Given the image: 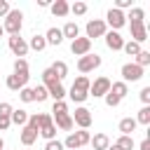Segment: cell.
Segmentation results:
<instances>
[{
  "label": "cell",
  "instance_id": "ab89813d",
  "mask_svg": "<svg viewBox=\"0 0 150 150\" xmlns=\"http://www.w3.org/2000/svg\"><path fill=\"white\" fill-rule=\"evenodd\" d=\"M103 98H105V105H108V108H117V105H120V98H117V96H112L110 91H108Z\"/></svg>",
  "mask_w": 150,
  "mask_h": 150
},
{
  "label": "cell",
  "instance_id": "d4e9b609",
  "mask_svg": "<svg viewBox=\"0 0 150 150\" xmlns=\"http://www.w3.org/2000/svg\"><path fill=\"white\" fill-rule=\"evenodd\" d=\"M127 16V23H145L143 19H145V12L141 9V7H131V12L129 14H124Z\"/></svg>",
  "mask_w": 150,
  "mask_h": 150
},
{
  "label": "cell",
  "instance_id": "4316f807",
  "mask_svg": "<svg viewBox=\"0 0 150 150\" xmlns=\"http://www.w3.org/2000/svg\"><path fill=\"white\" fill-rule=\"evenodd\" d=\"M49 68L54 70V75H56V80H59V82H61V80L68 75V63H66V61H54Z\"/></svg>",
  "mask_w": 150,
  "mask_h": 150
},
{
  "label": "cell",
  "instance_id": "e0dca14e",
  "mask_svg": "<svg viewBox=\"0 0 150 150\" xmlns=\"http://www.w3.org/2000/svg\"><path fill=\"white\" fill-rule=\"evenodd\" d=\"M26 82H28V77H21V75H7V80H5V84H7V89L9 91H21L23 87H26Z\"/></svg>",
  "mask_w": 150,
  "mask_h": 150
},
{
  "label": "cell",
  "instance_id": "e575fe53",
  "mask_svg": "<svg viewBox=\"0 0 150 150\" xmlns=\"http://www.w3.org/2000/svg\"><path fill=\"white\" fill-rule=\"evenodd\" d=\"M70 12H73L75 16H82V14H87V2H82V0L73 2V5H70Z\"/></svg>",
  "mask_w": 150,
  "mask_h": 150
},
{
  "label": "cell",
  "instance_id": "7402d4cb",
  "mask_svg": "<svg viewBox=\"0 0 150 150\" xmlns=\"http://www.w3.org/2000/svg\"><path fill=\"white\" fill-rule=\"evenodd\" d=\"M61 33H63V40L68 38V40L73 42L75 38H80V26H77L75 21H66V26L61 28Z\"/></svg>",
  "mask_w": 150,
  "mask_h": 150
},
{
  "label": "cell",
  "instance_id": "2e32d148",
  "mask_svg": "<svg viewBox=\"0 0 150 150\" xmlns=\"http://www.w3.org/2000/svg\"><path fill=\"white\" fill-rule=\"evenodd\" d=\"M52 122H54V127L56 129H61V131H70L75 124H73V117H70V112H66V115H52Z\"/></svg>",
  "mask_w": 150,
  "mask_h": 150
},
{
  "label": "cell",
  "instance_id": "681fc988",
  "mask_svg": "<svg viewBox=\"0 0 150 150\" xmlns=\"http://www.w3.org/2000/svg\"><path fill=\"white\" fill-rule=\"evenodd\" d=\"M0 150H5V141L2 138H0Z\"/></svg>",
  "mask_w": 150,
  "mask_h": 150
},
{
  "label": "cell",
  "instance_id": "ee69618b",
  "mask_svg": "<svg viewBox=\"0 0 150 150\" xmlns=\"http://www.w3.org/2000/svg\"><path fill=\"white\" fill-rule=\"evenodd\" d=\"M12 110H14V108H12V103H7V101H2V103H0V115H12Z\"/></svg>",
  "mask_w": 150,
  "mask_h": 150
},
{
  "label": "cell",
  "instance_id": "5bb4252c",
  "mask_svg": "<svg viewBox=\"0 0 150 150\" xmlns=\"http://www.w3.org/2000/svg\"><path fill=\"white\" fill-rule=\"evenodd\" d=\"M129 30H131V40L143 45L148 40V26L145 23H129Z\"/></svg>",
  "mask_w": 150,
  "mask_h": 150
},
{
  "label": "cell",
  "instance_id": "c3c4849f",
  "mask_svg": "<svg viewBox=\"0 0 150 150\" xmlns=\"http://www.w3.org/2000/svg\"><path fill=\"white\" fill-rule=\"evenodd\" d=\"M108 150H122V148H117L115 143H110V145H108Z\"/></svg>",
  "mask_w": 150,
  "mask_h": 150
},
{
  "label": "cell",
  "instance_id": "836d02e7",
  "mask_svg": "<svg viewBox=\"0 0 150 150\" xmlns=\"http://www.w3.org/2000/svg\"><path fill=\"white\" fill-rule=\"evenodd\" d=\"M115 145L122 148V150H131V148H134V136H122V134H120V138L115 141Z\"/></svg>",
  "mask_w": 150,
  "mask_h": 150
},
{
  "label": "cell",
  "instance_id": "484cf974",
  "mask_svg": "<svg viewBox=\"0 0 150 150\" xmlns=\"http://www.w3.org/2000/svg\"><path fill=\"white\" fill-rule=\"evenodd\" d=\"M9 122L12 124H16V127H26V122H28V112L26 110H12V115H9Z\"/></svg>",
  "mask_w": 150,
  "mask_h": 150
},
{
  "label": "cell",
  "instance_id": "4fadbf2b",
  "mask_svg": "<svg viewBox=\"0 0 150 150\" xmlns=\"http://www.w3.org/2000/svg\"><path fill=\"white\" fill-rule=\"evenodd\" d=\"M103 38H105V47L112 49V52H120V49L124 47V38H122L117 30H108Z\"/></svg>",
  "mask_w": 150,
  "mask_h": 150
},
{
  "label": "cell",
  "instance_id": "ffe728a7",
  "mask_svg": "<svg viewBox=\"0 0 150 150\" xmlns=\"http://www.w3.org/2000/svg\"><path fill=\"white\" fill-rule=\"evenodd\" d=\"M49 9H52V14H54V16L63 19V16H68V12H70V5H68L66 0H56V2H52V5H49Z\"/></svg>",
  "mask_w": 150,
  "mask_h": 150
},
{
  "label": "cell",
  "instance_id": "603a6c76",
  "mask_svg": "<svg viewBox=\"0 0 150 150\" xmlns=\"http://www.w3.org/2000/svg\"><path fill=\"white\" fill-rule=\"evenodd\" d=\"M110 94H112V96H117V98L122 101V98L129 94V84H127V82H122V80H120V82H110Z\"/></svg>",
  "mask_w": 150,
  "mask_h": 150
},
{
  "label": "cell",
  "instance_id": "d6986e66",
  "mask_svg": "<svg viewBox=\"0 0 150 150\" xmlns=\"http://www.w3.org/2000/svg\"><path fill=\"white\" fill-rule=\"evenodd\" d=\"M117 127H120V134H122V136H134V131H136L138 124H136L134 117H122Z\"/></svg>",
  "mask_w": 150,
  "mask_h": 150
},
{
  "label": "cell",
  "instance_id": "44dd1931",
  "mask_svg": "<svg viewBox=\"0 0 150 150\" xmlns=\"http://www.w3.org/2000/svg\"><path fill=\"white\" fill-rule=\"evenodd\" d=\"M89 143H91L94 150H108L110 138H108V134H94V136L89 138Z\"/></svg>",
  "mask_w": 150,
  "mask_h": 150
},
{
  "label": "cell",
  "instance_id": "9a60e30c",
  "mask_svg": "<svg viewBox=\"0 0 150 150\" xmlns=\"http://www.w3.org/2000/svg\"><path fill=\"white\" fill-rule=\"evenodd\" d=\"M45 89H47L49 98H54V101H63V98H66V89H63V84H61L59 80H56V82L45 84Z\"/></svg>",
  "mask_w": 150,
  "mask_h": 150
},
{
  "label": "cell",
  "instance_id": "1f68e13d",
  "mask_svg": "<svg viewBox=\"0 0 150 150\" xmlns=\"http://www.w3.org/2000/svg\"><path fill=\"white\" fill-rule=\"evenodd\" d=\"M134 63H136V66H141V68H145V66H150V52H148V49H141V52L136 54V59H134Z\"/></svg>",
  "mask_w": 150,
  "mask_h": 150
},
{
  "label": "cell",
  "instance_id": "b9f144b4",
  "mask_svg": "<svg viewBox=\"0 0 150 150\" xmlns=\"http://www.w3.org/2000/svg\"><path fill=\"white\" fill-rule=\"evenodd\" d=\"M138 96H141L143 105H150V87H143V89L138 91Z\"/></svg>",
  "mask_w": 150,
  "mask_h": 150
},
{
  "label": "cell",
  "instance_id": "52a82bcc",
  "mask_svg": "<svg viewBox=\"0 0 150 150\" xmlns=\"http://www.w3.org/2000/svg\"><path fill=\"white\" fill-rule=\"evenodd\" d=\"M120 75H122V82H138L141 77H143V68L141 66H136L134 61H129V63H124L122 68H120Z\"/></svg>",
  "mask_w": 150,
  "mask_h": 150
},
{
  "label": "cell",
  "instance_id": "d6a6232c",
  "mask_svg": "<svg viewBox=\"0 0 150 150\" xmlns=\"http://www.w3.org/2000/svg\"><path fill=\"white\" fill-rule=\"evenodd\" d=\"M47 98H49V94H47L45 84H38V87H33V101L42 103V101H47Z\"/></svg>",
  "mask_w": 150,
  "mask_h": 150
},
{
  "label": "cell",
  "instance_id": "7a4b0ae2",
  "mask_svg": "<svg viewBox=\"0 0 150 150\" xmlns=\"http://www.w3.org/2000/svg\"><path fill=\"white\" fill-rule=\"evenodd\" d=\"M23 28V12L21 9H9V14L5 16V23H2V30L9 33V35H19Z\"/></svg>",
  "mask_w": 150,
  "mask_h": 150
},
{
  "label": "cell",
  "instance_id": "ba28073f",
  "mask_svg": "<svg viewBox=\"0 0 150 150\" xmlns=\"http://www.w3.org/2000/svg\"><path fill=\"white\" fill-rule=\"evenodd\" d=\"M101 66V56L98 54H84V56H80L77 59V70L80 73H91V70H96Z\"/></svg>",
  "mask_w": 150,
  "mask_h": 150
},
{
  "label": "cell",
  "instance_id": "7dc6e473",
  "mask_svg": "<svg viewBox=\"0 0 150 150\" xmlns=\"http://www.w3.org/2000/svg\"><path fill=\"white\" fill-rule=\"evenodd\" d=\"M38 5H40V7H49L52 2H49V0H38Z\"/></svg>",
  "mask_w": 150,
  "mask_h": 150
},
{
  "label": "cell",
  "instance_id": "277c9868",
  "mask_svg": "<svg viewBox=\"0 0 150 150\" xmlns=\"http://www.w3.org/2000/svg\"><path fill=\"white\" fill-rule=\"evenodd\" d=\"M84 30H87V35H84L87 40H96V38H103L108 33V26H105L103 19H89L87 26H84Z\"/></svg>",
  "mask_w": 150,
  "mask_h": 150
},
{
  "label": "cell",
  "instance_id": "30bf717a",
  "mask_svg": "<svg viewBox=\"0 0 150 150\" xmlns=\"http://www.w3.org/2000/svg\"><path fill=\"white\" fill-rule=\"evenodd\" d=\"M7 45H9V49H12V54H14L16 59H23V56L28 54V42H26L21 35H9V38H7Z\"/></svg>",
  "mask_w": 150,
  "mask_h": 150
},
{
  "label": "cell",
  "instance_id": "5b68a950",
  "mask_svg": "<svg viewBox=\"0 0 150 150\" xmlns=\"http://www.w3.org/2000/svg\"><path fill=\"white\" fill-rule=\"evenodd\" d=\"M38 136H42L45 141H54L56 138V127H54L49 112H40V131H38Z\"/></svg>",
  "mask_w": 150,
  "mask_h": 150
},
{
  "label": "cell",
  "instance_id": "cb8c5ba5",
  "mask_svg": "<svg viewBox=\"0 0 150 150\" xmlns=\"http://www.w3.org/2000/svg\"><path fill=\"white\" fill-rule=\"evenodd\" d=\"M21 143L23 145H33L35 141H38V131L35 129H30V127H21Z\"/></svg>",
  "mask_w": 150,
  "mask_h": 150
},
{
  "label": "cell",
  "instance_id": "8fae6325",
  "mask_svg": "<svg viewBox=\"0 0 150 150\" xmlns=\"http://www.w3.org/2000/svg\"><path fill=\"white\" fill-rule=\"evenodd\" d=\"M73 117V124H77L80 129H89L91 127V110L89 108H84V105H80V108H75V112L70 115Z\"/></svg>",
  "mask_w": 150,
  "mask_h": 150
},
{
  "label": "cell",
  "instance_id": "60d3db41",
  "mask_svg": "<svg viewBox=\"0 0 150 150\" xmlns=\"http://www.w3.org/2000/svg\"><path fill=\"white\" fill-rule=\"evenodd\" d=\"M45 150H63V143H61L59 138H54V141H47V143H45Z\"/></svg>",
  "mask_w": 150,
  "mask_h": 150
},
{
  "label": "cell",
  "instance_id": "d590c367",
  "mask_svg": "<svg viewBox=\"0 0 150 150\" xmlns=\"http://www.w3.org/2000/svg\"><path fill=\"white\" fill-rule=\"evenodd\" d=\"M66 112H68V103H66V101H54L52 115H66Z\"/></svg>",
  "mask_w": 150,
  "mask_h": 150
},
{
  "label": "cell",
  "instance_id": "8992f818",
  "mask_svg": "<svg viewBox=\"0 0 150 150\" xmlns=\"http://www.w3.org/2000/svg\"><path fill=\"white\" fill-rule=\"evenodd\" d=\"M105 26H110V30H120V28H124L127 26V16H124V12H120V9H115V7H110L108 12H105Z\"/></svg>",
  "mask_w": 150,
  "mask_h": 150
},
{
  "label": "cell",
  "instance_id": "9c48e42d",
  "mask_svg": "<svg viewBox=\"0 0 150 150\" xmlns=\"http://www.w3.org/2000/svg\"><path fill=\"white\" fill-rule=\"evenodd\" d=\"M108 91H110V80H108L105 75L96 77V80L89 84V96H94V98H103Z\"/></svg>",
  "mask_w": 150,
  "mask_h": 150
},
{
  "label": "cell",
  "instance_id": "f546056e",
  "mask_svg": "<svg viewBox=\"0 0 150 150\" xmlns=\"http://www.w3.org/2000/svg\"><path fill=\"white\" fill-rule=\"evenodd\" d=\"M134 120H136V124H145V127H150V105H143Z\"/></svg>",
  "mask_w": 150,
  "mask_h": 150
},
{
  "label": "cell",
  "instance_id": "6da1fadb",
  "mask_svg": "<svg viewBox=\"0 0 150 150\" xmlns=\"http://www.w3.org/2000/svg\"><path fill=\"white\" fill-rule=\"evenodd\" d=\"M89 84H91V80H89L87 75H80V77H75V82L70 84V89L66 91V96H70L73 103H84L87 96H89Z\"/></svg>",
  "mask_w": 150,
  "mask_h": 150
},
{
  "label": "cell",
  "instance_id": "8d00e7d4",
  "mask_svg": "<svg viewBox=\"0 0 150 150\" xmlns=\"http://www.w3.org/2000/svg\"><path fill=\"white\" fill-rule=\"evenodd\" d=\"M19 98H21L23 103H33V87H23V89L19 91Z\"/></svg>",
  "mask_w": 150,
  "mask_h": 150
},
{
  "label": "cell",
  "instance_id": "83f0119b",
  "mask_svg": "<svg viewBox=\"0 0 150 150\" xmlns=\"http://www.w3.org/2000/svg\"><path fill=\"white\" fill-rule=\"evenodd\" d=\"M45 47H47L45 35H38V33H35V35L30 38V42H28V49H33V52H42Z\"/></svg>",
  "mask_w": 150,
  "mask_h": 150
},
{
  "label": "cell",
  "instance_id": "ac0fdd59",
  "mask_svg": "<svg viewBox=\"0 0 150 150\" xmlns=\"http://www.w3.org/2000/svg\"><path fill=\"white\" fill-rule=\"evenodd\" d=\"M45 42H47V45H52V47H59V45L63 42V33H61V28L52 26V28L45 33Z\"/></svg>",
  "mask_w": 150,
  "mask_h": 150
},
{
  "label": "cell",
  "instance_id": "3957f363",
  "mask_svg": "<svg viewBox=\"0 0 150 150\" xmlns=\"http://www.w3.org/2000/svg\"><path fill=\"white\" fill-rule=\"evenodd\" d=\"M89 138H91V134H89L87 129H80V131H70V134L66 136V141H61V143H63V148H68V150H82V148L89 143Z\"/></svg>",
  "mask_w": 150,
  "mask_h": 150
},
{
  "label": "cell",
  "instance_id": "bcb514c9",
  "mask_svg": "<svg viewBox=\"0 0 150 150\" xmlns=\"http://www.w3.org/2000/svg\"><path fill=\"white\" fill-rule=\"evenodd\" d=\"M138 148H141V150H150V138H143Z\"/></svg>",
  "mask_w": 150,
  "mask_h": 150
},
{
  "label": "cell",
  "instance_id": "f6af8a7d",
  "mask_svg": "<svg viewBox=\"0 0 150 150\" xmlns=\"http://www.w3.org/2000/svg\"><path fill=\"white\" fill-rule=\"evenodd\" d=\"M9 9H12V7H9V2H7V0H0V16H7V14H9Z\"/></svg>",
  "mask_w": 150,
  "mask_h": 150
},
{
  "label": "cell",
  "instance_id": "7c38bea8",
  "mask_svg": "<svg viewBox=\"0 0 150 150\" xmlns=\"http://www.w3.org/2000/svg\"><path fill=\"white\" fill-rule=\"evenodd\" d=\"M70 52H73L75 56L89 54V52H91V40H87V38H75V40L70 42Z\"/></svg>",
  "mask_w": 150,
  "mask_h": 150
},
{
  "label": "cell",
  "instance_id": "74e56055",
  "mask_svg": "<svg viewBox=\"0 0 150 150\" xmlns=\"http://www.w3.org/2000/svg\"><path fill=\"white\" fill-rule=\"evenodd\" d=\"M26 127H30V129L40 131V112H33V115H28V122H26Z\"/></svg>",
  "mask_w": 150,
  "mask_h": 150
},
{
  "label": "cell",
  "instance_id": "4dcf8cb0",
  "mask_svg": "<svg viewBox=\"0 0 150 150\" xmlns=\"http://www.w3.org/2000/svg\"><path fill=\"white\" fill-rule=\"evenodd\" d=\"M122 52H124L127 56H134V59H136V54L141 52V45H138V42H134V40H129V42H124Z\"/></svg>",
  "mask_w": 150,
  "mask_h": 150
},
{
  "label": "cell",
  "instance_id": "f35d334b",
  "mask_svg": "<svg viewBox=\"0 0 150 150\" xmlns=\"http://www.w3.org/2000/svg\"><path fill=\"white\" fill-rule=\"evenodd\" d=\"M49 82H56V75L52 68H45L42 70V84H49Z\"/></svg>",
  "mask_w": 150,
  "mask_h": 150
},
{
  "label": "cell",
  "instance_id": "f1b7e54d",
  "mask_svg": "<svg viewBox=\"0 0 150 150\" xmlns=\"http://www.w3.org/2000/svg\"><path fill=\"white\" fill-rule=\"evenodd\" d=\"M14 75L30 77V75H28V61H26V59H16V61H14Z\"/></svg>",
  "mask_w": 150,
  "mask_h": 150
},
{
  "label": "cell",
  "instance_id": "f907efd6",
  "mask_svg": "<svg viewBox=\"0 0 150 150\" xmlns=\"http://www.w3.org/2000/svg\"><path fill=\"white\" fill-rule=\"evenodd\" d=\"M2 35H5V30H2V26H0V38H2Z\"/></svg>",
  "mask_w": 150,
  "mask_h": 150
},
{
  "label": "cell",
  "instance_id": "7bdbcfd3",
  "mask_svg": "<svg viewBox=\"0 0 150 150\" xmlns=\"http://www.w3.org/2000/svg\"><path fill=\"white\" fill-rule=\"evenodd\" d=\"M12 127V122H9V115H0V131H7Z\"/></svg>",
  "mask_w": 150,
  "mask_h": 150
}]
</instances>
